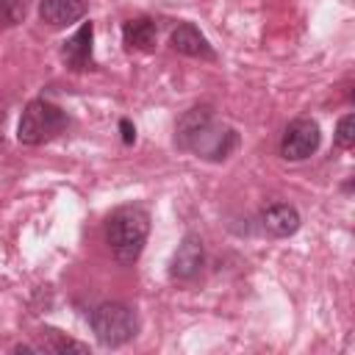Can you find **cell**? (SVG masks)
Wrapping results in <instances>:
<instances>
[{
  "instance_id": "cell-8",
  "label": "cell",
  "mask_w": 355,
  "mask_h": 355,
  "mask_svg": "<svg viewBox=\"0 0 355 355\" xmlns=\"http://www.w3.org/2000/svg\"><path fill=\"white\" fill-rule=\"evenodd\" d=\"M83 14H86L83 0H42L39 3V17L50 28H67V25L78 22Z\"/></svg>"
},
{
  "instance_id": "cell-12",
  "label": "cell",
  "mask_w": 355,
  "mask_h": 355,
  "mask_svg": "<svg viewBox=\"0 0 355 355\" xmlns=\"http://www.w3.org/2000/svg\"><path fill=\"white\" fill-rule=\"evenodd\" d=\"M336 144L344 147V150H349L355 144V116L352 114H344L338 119V125H336Z\"/></svg>"
},
{
  "instance_id": "cell-1",
  "label": "cell",
  "mask_w": 355,
  "mask_h": 355,
  "mask_svg": "<svg viewBox=\"0 0 355 355\" xmlns=\"http://www.w3.org/2000/svg\"><path fill=\"white\" fill-rule=\"evenodd\" d=\"M175 141L183 150H191L202 158L222 161L236 147V133L230 128L214 125V114L208 105H197L180 116L178 130H175Z\"/></svg>"
},
{
  "instance_id": "cell-7",
  "label": "cell",
  "mask_w": 355,
  "mask_h": 355,
  "mask_svg": "<svg viewBox=\"0 0 355 355\" xmlns=\"http://www.w3.org/2000/svg\"><path fill=\"white\" fill-rule=\"evenodd\" d=\"M92 36H94V28L92 22H83L61 47V55L64 61L72 67V69H89L92 67Z\"/></svg>"
},
{
  "instance_id": "cell-4",
  "label": "cell",
  "mask_w": 355,
  "mask_h": 355,
  "mask_svg": "<svg viewBox=\"0 0 355 355\" xmlns=\"http://www.w3.org/2000/svg\"><path fill=\"white\" fill-rule=\"evenodd\" d=\"M92 330L97 336V341L103 347H119L125 341H130L139 330V319L133 313V308L122 305V302H103L92 311Z\"/></svg>"
},
{
  "instance_id": "cell-6",
  "label": "cell",
  "mask_w": 355,
  "mask_h": 355,
  "mask_svg": "<svg viewBox=\"0 0 355 355\" xmlns=\"http://www.w3.org/2000/svg\"><path fill=\"white\" fill-rule=\"evenodd\" d=\"M202 258H205L202 255V239L197 233H186L183 241L178 244L175 255H172V266H169L172 277H180V280L194 277L202 266Z\"/></svg>"
},
{
  "instance_id": "cell-3",
  "label": "cell",
  "mask_w": 355,
  "mask_h": 355,
  "mask_svg": "<svg viewBox=\"0 0 355 355\" xmlns=\"http://www.w3.org/2000/svg\"><path fill=\"white\" fill-rule=\"evenodd\" d=\"M67 128V114L47 103V100H31L19 116V125H17V139L22 144H42V141H50L53 136H58L61 130Z\"/></svg>"
},
{
  "instance_id": "cell-9",
  "label": "cell",
  "mask_w": 355,
  "mask_h": 355,
  "mask_svg": "<svg viewBox=\"0 0 355 355\" xmlns=\"http://www.w3.org/2000/svg\"><path fill=\"white\" fill-rule=\"evenodd\" d=\"M169 42H172V47H175L178 53H183V55H191V58H214V50H211V44H208V39H205L194 25H189V22L178 25V28L172 31Z\"/></svg>"
},
{
  "instance_id": "cell-2",
  "label": "cell",
  "mask_w": 355,
  "mask_h": 355,
  "mask_svg": "<svg viewBox=\"0 0 355 355\" xmlns=\"http://www.w3.org/2000/svg\"><path fill=\"white\" fill-rule=\"evenodd\" d=\"M147 233H150V216H147V211H141L136 205L114 211L105 225L108 247L114 250L116 261H122V263H130L139 258V252L147 241Z\"/></svg>"
},
{
  "instance_id": "cell-14",
  "label": "cell",
  "mask_w": 355,
  "mask_h": 355,
  "mask_svg": "<svg viewBox=\"0 0 355 355\" xmlns=\"http://www.w3.org/2000/svg\"><path fill=\"white\" fill-rule=\"evenodd\" d=\"M0 17L6 22H19L25 17V0H0Z\"/></svg>"
},
{
  "instance_id": "cell-5",
  "label": "cell",
  "mask_w": 355,
  "mask_h": 355,
  "mask_svg": "<svg viewBox=\"0 0 355 355\" xmlns=\"http://www.w3.org/2000/svg\"><path fill=\"white\" fill-rule=\"evenodd\" d=\"M319 139H322V133H319V125L313 119H294L283 133L280 155L286 161H302L311 153H316Z\"/></svg>"
},
{
  "instance_id": "cell-10",
  "label": "cell",
  "mask_w": 355,
  "mask_h": 355,
  "mask_svg": "<svg viewBox=\"0 0 355 355\" xmlns=\"http://www.w3.org/2000/svg\"><path fill=\"white\" fill-rule=\"evenodd\" d=\"M263 227L272 233V236H291L297 227H300V214L294 205H286V202H277V205H269L263 211Z\"/></svg>"
},
{
  "instance_id": "cell-11",
  "label": "cell",
  "mask_w": 355,
  "mask_h": 355,
  "mask_svg": "<svg viewBox=\"0 0 355 355\" xmlns=\"http://www.w3.org/2000/svg\"><path fill=\"white\" fill-rule=\"evenodd\" d=\"M122 36H125V44L130 50H150L158 39V31H155L153 19L141 17V19H128L122 28Z\"/></svg>"
},
{
  "instance_id": "cell-15",
  "label": "cell",
  "mask_w": 355,
  "mask_h": 355,
  "mask_svg": "<svg viewBox=\"0 0 355 355\" xmlns=\"http://www.w3.org/2000/svg\"><path fill=\"white\" fill-rule=\"evenodd\" d=\"M119 128H122V139H125V144H130V141L136 139V133H133L130 122H128V119H122V125H119Z\"/></svg>"
},
{
  "instance_id": "cell-13",
  "label": "cell",
  "mask_w": 355,
  "mask_h": 355,
  "mask_svg": "<svg viewBox=\"0 0 355 355\" xmlns=\"http://www.w3.org/2000/svg\"><path fill=\"white\" fill-rule=\"evenodd\" d=\"M53 336V344H44V349H53V352H89L86 344L80 341H72V338H64L58 330H47Z\"/></svg>"
}]
</instances>
